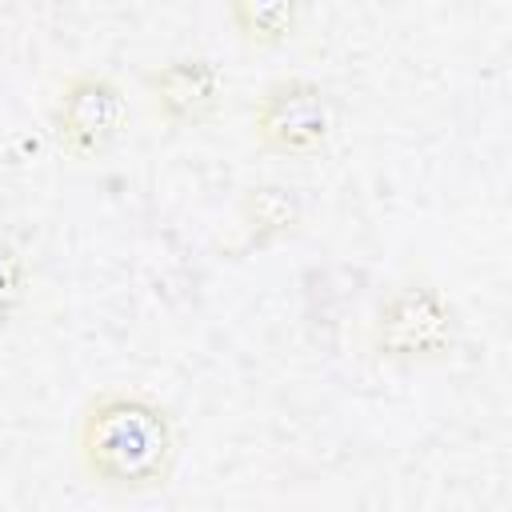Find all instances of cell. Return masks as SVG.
<instances>
[{"label": "cell", "instance_id": "1", "mask_svg": "<svg viewBox=\"0 0 512 512\" xmlns=\"http://www.w3.org/2000/svg\"><path fill=\"white\" fill-rule=\"evenodd\" d=\"M180 460V424L172 408L144 388H100L72 420L76 476L104 496H152L172 484Z\"/></svg>", "mask_w": 512, "mask_h": 512}, {"label": "cell", "instance_id": "2", "mask_svg": "<svg viewBox=\"0 0 512 512\" xmlns=\"http://www.w3.org/2000/svg\"><path fill=\"white\" fill-rule=\"evenodd\" d=\"M460 344V312L428 268H408L376 296L364 348L384 368H432L452 360Z\"/></svg>", "mask_w": 512, "mask_h": 512}, {"label": "cell", "instance_id": "3", "mask_svg": "<svg viewBox=\"0 0 512 512\" xmlns=\"http://www.w3.org/2000/svg\"><path fill=\"white\" fill-rule=\"evenodd\" d=\"M332 128H336V108L328 88L300 72L268 80L248 112V132L256 152L276 160H308L324 152Z\"/></svg>", "mask_w": 512, "mask_h": 512}, {"label": "cell", "instance_id": "4", "mask_svg": "<svg viewBox=\"0 0 512 512\" xmlns=\"http://www.w3.org/2000/svg\"><path fill=\"white\" fill-rule=\"evenodd\" d=\"M128 124L124 84L100 68H76L60 76L48 100V132L56 148L72 160L104 156Z\"/></svg>", "mask_w": 512, "mask_h": 512}, {"label": "cell", "instance_id": "5", "mask_svg": "<svg viewBox=\"0 0 512 512\" xmlns=\"http://www.w3.org/2000/svg\"><path fill=\"white\" fill-rule=\"evenodd\" d=\"M140 88H144L148 116L172 136L208 128L224 104V72L212 56H200V52H180L152 64Z\"/></svg>", "mask_w": 512, "mask_h": 512}, {"label": "cell", "instance_id": "6", "mask_svg": "<svg viewBox=\"0 0 512 512\" xmlns=\"http://www.w3.org/2000/svg\"><path fill=\"white\" fill-rule=\"evenodd\" d=\"M304 228V200L288 184H252L232 204L220 252L228 260H244L292 240Z\"/></svg>", "mask_w": 512, "mask_h": 512}, {"label": "cell", "instance_id": "7", "mask_svg": "<svg viewBox=\"0 0 512 512\" xmlns=\"http://www.w3.org/2000/svg\"><path fill=\"white\" fill-rule=\"evenodd\" d=\"M304 4L308 0H224V12L248 56H272L300 36Z\"/></svg>", "mask_w": 512, "mask_h": 512}, {"label": "cell", "instance_id": "8", "mask_svg": "<svg viewBox=\"0 0 512 512\" xmlns=\"http://www.w3.org/2000/svg\"><path fill=\"white\" fill-rule=\"evenodd\" d=\"M28 300V260L8 228H0V328L20 316Z\"/></svg>", "mask_w": 512, "mask_h": 512}]
</instances>
